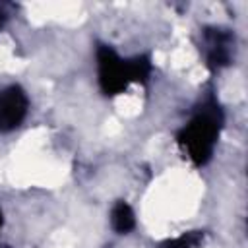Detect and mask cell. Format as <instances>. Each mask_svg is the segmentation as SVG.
<instances>
[{
	"label": "cell",
	"mask_w": 248,
	"mask_h": 248,
	"mask_svg": "<svg viewBox=\"0 0 248 248\" xmlns=\"http://www.w3.org/2000/svg\"><path fill=\"white\" fill-rule=\"evenodd\" d=\"M225 114L213 93L205 95L194 108L190 120L178 130L176 143L182 153L196 167H203L211 161L215 145L223 130Z\"/></svg>",
	"instance_id": "6da1fadb"
},
{
	"label": "cell",
	"mask_w": 248,
	"mask_h": 248,
	"mask_svg": "<svg viewBox=\"0 0 248 248\" xmlns=\"http://www.w3.org/2000/svg\"><path fill=\"white\" fill-rule=\"evenodd\" d=\"M97 81L99 89L107 97H116L124 93L130 83H147L153 64L149 54H136L132 58H122L112 46L97 45Z\"/></svg>",
	"instance_id": "7a4b0ae2"
},
{
	"label": "cell",
	"mask_w": 248,
	"mask_h": 248,
	"mask_svg": "<svg viewBox=\"0 0 248 248\" xmlns=\"http://www.w3.org/2000/svg\"><path fill=\"white\" fill-rule=\"evenodd\" d=\"M202 50L209 70H223L232 62L234 54V35L225 27H203L202 31Z\"/></svg>",
	"instance_id": "3957f363"
},
{
	"label": "cell",
	"mask_w": 248,
	"mask_h": 248,
	"mask_svg": "<svg viewBox=\"0 0 248 248\" xmlns=\"http://www.w3.org/2000/svg\"><path fill=\"white\" fill-rule=\"evenodd\" d=\"M29 112V97L23 87L8 85L0 89V134L12 132L25 120Z\"/></svg>",
	"instance_id": "277c9868"
},
{
	"label": "cell",
	"mask_w": 248,
	"mask_h": 248,
	"mask_svg": "<svg viewBox=\"0 0 248 248\" xmlns=\"http://www.w3.org/2000/svg\"><path fill=\"white\" fill-rule=\"evenodd\" d=\"M110 225L118 234H128L136 227V215L128 202L118 200L110 209Z\"/></svg>",
	"instance_id": "5b68a950"
},
{
	"label": "cell",
	"mask_w": 248,
	"mask_h": 248,
	"mask_svg": "<svg viewBox=\"0 0 248 248\" xmlns=\"http://www.w3.org/2000/svg\"><path fill=\"white\" fill-rule=\"evenodd\" d=\"M202 242H203L202 231H188L176 238H169V240L161 242L159 248H198Z\"/></svg>",
	"instance_id": "8992f818"
},
{
	"label": "cell",
	"mask_w": 248,
	"mask_h": 248,
	"mask_svg": "<svg viewBox=\"0 0 248 248\" xmlns=\"http://www.w3.org/2000/svg\"><path fill=\"white\" fill-rule=\"evenodd\" d=\"M6 17H8V16L4 14V10H2V6H0V29H2V27H4V23H6Z\"/></svg>",
	"instance_id": "52a82bcc"
},
{
	"label": "cell",
	"mask_w": 248,
	"mask_h": 248,
	"mask_svg": "<svg viewBox=\"0 0 248 248\" xmlns=\"http://www.w3.org/2000/svg\"><path fill=\"white\" fill-rule=\"evenodd\" d=\"M2 225H4V215H2V209H0V229H2Z\"/></svg>",
	"instance_id": "ba28073f"
}]
</instances>
